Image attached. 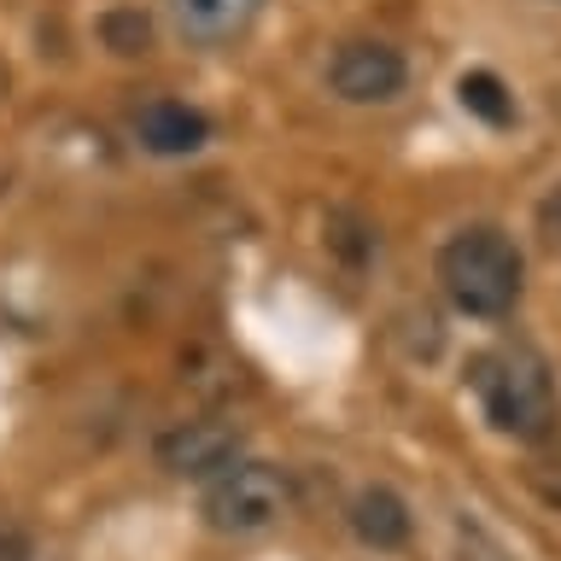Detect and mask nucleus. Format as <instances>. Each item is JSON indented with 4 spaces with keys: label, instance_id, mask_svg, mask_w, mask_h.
<instances>
[{
    "label": "nucleus",
    "instance_id": "obj_1",
    "mask_svg": "<svg viewBox=\"0 0 561 561\" xmlns=\"http://www.w3.org/2000/svg\"><path fill=\"white\" fill-rule=\"evenodd\" d=\"M473 398H480L485 421L520 445L556 433L561 421V398H556V375L533 345H491L473 357Z\"/></svg>",
    "mask_w": 561,
    "mask_h": 561
},
{
    "label": "nucleus",
    "instance_id": "obj_2",
    "mask_svg": "<svg viewBox=\"0 0 561 561\" xmlns=\"http://www.w3.org/2000/svg\"><path fill=\"white\" fill-rule=\"evenodd\" d=\"M438 287L462 316H480V322H497V316L515 310L520 298V252L503 228L473 222L456 228V234L438 245Z\"/></svg>",
    "mask_w": 561,
    "mask_h": 561
},
{
    "label": "nucleus",
    "instance_id": "obj_3",
    "mask_svg": "<svg viewBox=\"0 0 561 561\" xmlns=\"http://www.w3.org/2000/svg\"><path fill=\"white\" fill-rule=\"evenodd\" d=\"M287 503H293V485L270 462H234L205 485V520L217 533H263V526L287 515Z\"/></svg>",
    "mask_w": 561,
    "mask_h": 561
},
{
    "label": "nucleus",
    "instance_id": "obj_4",
    "mask_svg": "<svg viewBox=\"0 0 561 561\" xmlns=\"http://www.w3.org/2000/svg\"><path fill=\"white\" fill-rule=\"evenodd\" d=\"M403 82H410V65H403L398 47L386 42H368V35H357V42H340L328 59V88L351 105H380V100H398Z\"/></svg>",
    "mask_w": 561,
    "mask_h": 561
},
{
    "label": "nucleus",
    "instance_id": "obj_5",
    "mask_svg": "<svg viewBox=\"0 0 561 561\" xmlns=\"http://www.w3.org/2000/svg\"><path fill=\"white\" fill-rule=\"evenodd\" d=\"M158 462L175 480H217L222 468L240 462V427L222 415H193L158 433Z\"/></svg>",
    "mask_w": 561,
    "mask_h": 561
},
{
    "label": "nucleus",
    "instance_id": "obj_6",
    "mask_svg": "<svg viewBox=\"0 0 561 561\" xmlns=\"http://www.w3.org/2000/svg\"><path fill=\"white\" fill-rule=\"evenodd\" d=\"M129 123H135V140L158 158H187L210 140V117L182 100H147V105H135Z\"/></svg>",
    "mask_w": 561,
    "mask_h": 561
},
{
    "label": "nucleus",
    "instance_id": "obj_7",
    "mask_svg": "<svg viewBox=\"0 0 561 561\" xmlns=\"http://www.w3.org/2000/svg\"><path fill=\"white\" fill-rule=\"evenodd\" d=\"M263 0H170V24L193 47H222L257 18Z\"/></svg>",
    "mask_w": 561,
    "mask_h": 561
},
{
    "label": "nucleus",
    "instance_id": "obj_8",
    "mask_svg": "<svg viewBox=\"0 0 561 561\" xmlns=\"http://www.w3.org/2000/svg\"><path fill=\"white\" fill-rule=\"evenodd\" d=\"M351 533L363 543H375V550H398V543H410V508H403L386 485H368V491H357V503H351Z\"/></svg>",
    "mask_w": 561,
    "mask_h": 561
},
{
    "label": "nucleus",
    "instance_id": "obj_9",
    "mask_svg": "<svg viewBox=\"0 0 561 561\" xmlns=\"http://www.w3.org/2000/svg\"><path fill=\"white\" fill-rule=\"evenodd\" d=\"M456 94H462V105L480 123H491V129H503V123L515 117V94H508L503 77H491V70H468V77L456 82Z\"/></svg>",
    "mask_w": 561,
    "mask_h": 561
},
{
    "label": "nucleus",
    "instance_id": "obj_10",
    "mask_svg": "<svg viewBox=\"0 0 561 561\" xmlns=\"http://www.w3.org/2000/svg\"><path fill=\"white\" fill-rule=\"evenodd\" d=\"M100 42L117 53V59H135V53L152 47V18L140 7H112L100 18Z\"/></svg>",
    "mask_w": 561,
    "mask_h": 561
},
{
    "label": "nucleus",
    "instance_id": "obj_11",
    "mask_svg": "<svg viewBox=\"0 0 561 561\" xmlns=\"http://www.w3.org/2000/svg\"><path fill=\"white\" fill-rule=\"evenodd\" d=\"M328 245H333V252H340L345 263H368L380 240H375V228L357 222L351 210H333V217H328Z\"/></svg>",
    "mask_w": 561,
    "mask_h": 561
},
{
    "label": "nucleus",
    "instance_id": "obj_12",
    "mask_svg": "<svg viewBox=\"0 0 561 561\" xmlns=\"http://www.w3.org/2000/svg\"><path fill=\"white\" fill-rule=\"evenodd\" d=\"M30 556H35L30 526L18 520V515H7V508H0V561H30Z\"/></svg>",
    "mask_w": 561,
    "mask_h": 561
},
{
    "label": "nucleus",
    "instance_id": "obj_13",
    "mask_svg": "<svg viewBox=\"0 0 561 561\" xmlns=\"http://www.w3.org/2000/svg\"><path fill=\"white\" fill-rule=\"evenodd\" d=\"M538 240L543 252H561V182L538 199Z\"/></svg>",
    "mask_w": 561,
    "mask_h": 561
},
{
    "label": "nucleus",
    "instance_id": "obj_14",
    "mask_svg": "<svg viewBox=\"0 0 561 561\" xmlns=\"http://www.w3.org/2000/svg\"><path fill=\"white\" fill-rule=\"evenodd\" d=\"M0 100H7V65H0Z\"/></svg>",
    "mask_w": 561,
    "mask_h": 561
}]
</instances>
